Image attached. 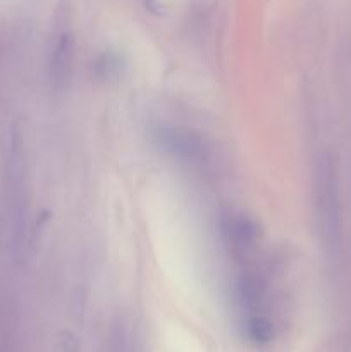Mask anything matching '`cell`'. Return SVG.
<instances>
[{
  "instance_id": "3957f363",
  "label": "cell",
  "mask_w": 351,
  "mask_h": 352,
  "mask_svg": "<svg viewBox=\"0 0 351 352\" xmlns=\"http://www.w3.org/2000/svg\"><path fill=\"white\" fill-rule=\"evenodd\" d=\"M224 243L234 261L248 265L258 251V229L243 213H229L222 222Z\"/></svg>"
},
{
  "instance_id": "7a4b0ae2",
  "label": "cell",
  "mask_w": 351,
  "mask_h": 352,
  "mask_svg": "<svg viewBox=\"0 0 351 352\" xmlns=\"http://www.w3.org/2000/svg\"><path fill=\"white\" fill-rule=\"evenodd\" d=\"M7 188H9V205L14 219L16 243L26 229L28 215V164L19 134H12L7 158Z\"/></svg>"
},
{
  "instance_id": "277c9868",
  "label": "cell",
  "mask_w": 351,
  "mask_h": 352,
  "mask_svg": "<svg viewBox=\"0 0 351 352\" xmlns=\"http://www.w3.org/2000/svg\"><path fill=\"white\" fill-rule=\"evenodd\" d=\"M72 58V38L71 34L62 31L54 43V52H52V74L58 82H64L69 78V69H71Z\"/></svg>"
},
{
  "instance_id": "6da1fadb",
  "label": "cell",
  "mask_w": 351,
  "mask_h": 352,
  "mask_svg": "<svg viewBox=\"0 0 351 352\" xmlns=\"http://www.w3.org/2000/svg\"><path fill=\"white\" fill-rule=\"evenodd\" d=\"M313 206L320 243L330 260H336L343 241L341 196L337 170L329 153H320L313 165Z\"/></svg>"
}]
</instances>
